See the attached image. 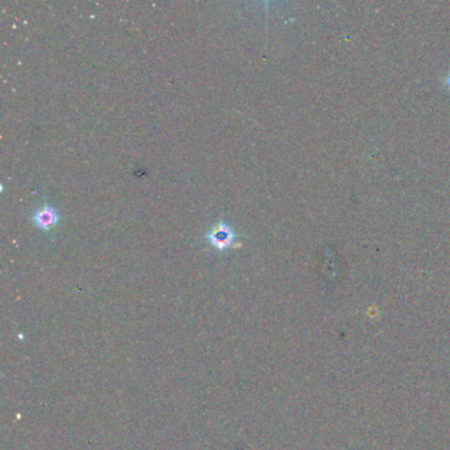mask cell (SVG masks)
<instances>
[{"label":"cell","mask_w":450,"mask_h":450,"mask_svg":"<svg viewBox=\"0 0 450 450\" xmlns=\"http://www.w3.org/2000/svg\"><path fill=\"white\" fill-rule=\"evenodd\" d=\"M31 219L37 229L43 232H49L50 229L58 225L61 216L57 213L54 207L50 206L49 203H45L34 212Z\"/></svg>","instance_id":"obj_2"},{"label":"cell","mask_w":450,"mask_h":450,"mask_svg":"<svg viewBox=\"0 0 450 450\" xmlns=\"http://www.w3.org/2000/svg\"><path fill=\"white\" fill-rule=\"evenodd\" d=\"M445 85L450 89V73L447 76V78H445Z\"/></svg>","instance_id":"obj_3"},{"label":"cell","mask_w":450,"mask_h":450,"mask_svg":"<svg viewBox=\"0 0 450 450\" xmlns=\"http://www.w3.org/2000/svg\"><path fill=\"white\" fill-rule=\"evenodd\" d=\"M236 234L233 227L226 222H218L212 227L210 232L206 233L207 242L218 251H225L232 249L234 240L236 239Z\"/></svg>","instance_id":"obj_1"}]
</instances>
